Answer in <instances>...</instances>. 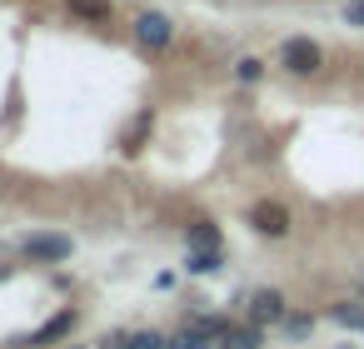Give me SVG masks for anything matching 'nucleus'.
<instances>
[{"label": "nucleus", "mask_w": 364, "mask_h": 349, "mask_svg": "<svg viewBox=\"0 0 364 349\" xmlns=\"http://www.w3.org/2000/svg\"><path fill=\"white\" fill-rule=\"evenodd\" d=\"M190 274H210V269H220V249H190Z\"/></svg>", "instance_id": "obj_12"}, {"label": "nucleus", "mask_w": 364, "mask_h": 349, "mask_svg": "<svg viewBox=\"0 0 364 349\" xmlns=\"http://www.w3.org/2000/svg\"><path fill=\"white\" fill-rule=\"evenodd\" d=\"M284 294L279 289H255L250 294V324H284Z\"/></svg>", "instance_id": "obj_3"}, {"label": "nucleus", "mask_w": 364, "mask_h": 349, "mask_svg": "<svg viewBox=\"0 0 364 349\" xmlns=\"http://www.w3.org/2000/svg\"><path fill=\"white\" fill-rule=\"evenodd\" d=\"M70 16H80V21H110V0H70Z\"/></svg>", "instance_id": "obj_11"}, {"label": "nucleus", "mask_w": 364, "mask_h": 349, "mask_svg": "<svg viewBox=\"0 0 364 349\" xmlns=\"http://www.w3.org/2000/svg\"><path fill=\"white\" fill-rule=\"evenodd\" d=\"M309 329H314L309 314H284V334H289V339H309Z\"/></svg>", "instance_id": "obj_13"}, {"label": "nucleus", "mask_w": 364, "mask_h": 349, "mask_svg": "<svg viewBox=\"0 0 364 349\" xmlns=\"http://www.w3.org/2000/svg\"><path fill=\"white\" fill-rule=\"evenodd\" d=\"M130 349H165V339L155 329H145V334H130Z\"/></svg>", "instance_id": "obj_16"}, {"label": "nucleus", "mask_w": 364, "mask_h": 349, "mask_svg": "<svg viewBox=\"0 0 364 349\" xmlns=\"http://www.w3.org/2000/svg\"><path fill=\"white\" fill-rule=\"evenodd\" d=\"M150 125H155V120H150V115H140V120H135V125H130V135H125V150H130V155H135V150H140V140H145V130H150Z\"/></svg>", "instance_id": "obj_15"}, {"label": "nucleus", "mask_w": 364, "mask_h": 349, "mask_svg": "<svg viewBox=\"0 0 364 349\" xmlns=\"http://www.w3.org/2000/svg\"><path fill=\"white\" fill-rule=\"evenodd\" d=\"M190 249H220V230L210 220H195L190 225Z\"/></svg>", "instance_id": "obj_10"}, {"label": "nucleus", "mask_w": 364, "mask_h": 349, "mask_svg": "<svg viewBox=\"0 0 364 349\" xmlns=\"http://www.w3.org/2000/svg\"><path fill=\"white\" fill-rule=\"evenodd\" d=\"M26 259H41V264L70 259V240H65V235H31V240H26Z\"/></svg>", "instance_id": "obj_4"}, {"label": "nucleus", "mask_w": 364, "mask_h": 349, "mask_svg": "<svg viewBox=\"0 0 364 349\" xmlns=\"http://www.w3.org/2000/svg\"><path fill=\"white\" fill-rule=\"evenodd\" d=\"M235 75H240V80H245V85H255V80H259V75H264V65H259V60H255V55H245V60H240V65H235Z\"/></svg>", "instance_id": "obj_14"}, {"label": "nucleus", "mask_w": 364, "mask_h": 349, "mask_svg": "<svg viewBox=\"0 0 364 349\" xmlns=\"http://www.w3.org/2000/svg\"><path fill=\"white\" fill-rule=\"evenodd\" d=\"M75 329V309H60V314H50L36 334H31V344H50V339H60V334H70Z\"/></svg>", "instance_id": "obj_7"}, {"label": "nucleus", "mask_w": 364, "mask_h": 349, "mask_svg": "<svg viewBox=\"0 0 364 349\" xmlns=\"http://www.w3.org/2000/svg\"><path fill=\"white\" fill-rule=\"evenodd\" d=\"M135 36H140V45H150V50H165V45H170V21L150 11V16H140V21H135Z\"/></svg>", "instance_id": "obj_5"}, {"label": "nucleus", "mask_w": 364, "mask_h": 349, "mask_svg": "<svg viewBox=\"0 0 364 349\" xmlns=\"http://www.w3.org/2000/svg\"><path fill=\"white\" fill-rule=\"evenodd\" d=\"M264 344V324H230L220 334V349H259Z\"/></svg>", "instance_id": "obj_6"}, {"label": "nucleus", "mask_w": 364, "mask_h": 349, "mask_svg": "<svg viewBox=\"0 0 364 349\" xmlns=\"http://www.w3.org/2000/svg\"><path fill=\"white\" fill-rule=\"evenodd\" d=\"M329 319H334L339 329H349V334H364V304H359V299H339V304L329 309Z\"/></svg>", "instance_id": "obj_8"}, {"label": "nucleus", "mask_w": 364, "mask_h": 349, "mask_svg": "<svg viewBox=\"0 0 364 349\" xmlns=\"http://www.w3.org/2000/svg\"><path fill=\"white\" fill-rule=\"evenodd\" d=\"M279 65H284L289 75H314V70L324 65V50H319V41H309V36H289V41L279 45Z\"/></svg>", "instance_id": "obj_1"}, {"label": "nucleus", "mask_w": 364, "mask_h": 349, "mask_svg": "<svg viewBox=\"0 0 364 349\" xmlns=\"http://www.w3.org/2000/svg\"><path fill=\"white\" fill-rule=\"evenodd\" d=\"M165 349H215V334H205L200 324H185V329H180Z\"/></svg>", "instance_id": "obj_9"}, {"label": "nucleus", "mask_w": 364, "mask_h": 349, "mask_svg": "<svg viewBox=\"0 0 364 349\" xmlns=\"http://www.w3.org/2000/svg\"><path fill=\"white\" fill-rule=\"evenodd\" d=\"M359 294H364V269H359Z\"/></svg>", "instance_id": "obj_18"}, {"label": "nucleus", "mask_w": 364, "mask_h": 349, "mask_svg": "<svg viewBox=\"0 0 364 349\" xmlns=\"http://www.w3.org/2000/svg\"><path fill=\"white\" fill-rule=\"evenodd\" d=\"M250 225H255L259 235L279 240V235H289V210H284L279 200H259V205L250 210Z\"/></svg>", "instance_id": "obj_2"}, {"label": "nucleus", "mask_w": 364, "mask_h": 349, "mask_svg": "<svg viewBox=\"0 0 364 349\" xmlns=\"http://www.w3.org/2000/svg\"><path fill=\"white\" fill-rule=\"evenodd\" d=\"M344 26L364 31V0H349V6H344Z\"/></svg>", "instance_id": "obj_17"}]
</instances>
